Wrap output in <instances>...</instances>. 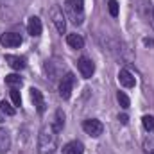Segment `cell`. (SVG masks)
Masks as SVG:
<instances>
[{
    "instance_id": "cell-3",
    "label": "cell",
    "mask_w": 154,
    "mask_h": 154,
    "mask_svg": "<svg viewBox=\"0 0 154 154\" xmlns=\"http://www.w3.org/2000/svg\"><path fill=\"white\" fill-rule=\"evenodd\" d=\"M82 129H84V133L90 134L91 138H99V136L104 133V125H102V122L97 120V118H88V120H84V122H82Z\"/></svg>"
},
{
    "instance_id": "cell-5",
    "label": "cell",
    "mask_w": 154,
    "mask_h": 154,
    "mask_svg": "<svg viewBox=\"0 0 154 154\" xmlns=\"http://www.w3.org/2000/svg\"><path fill=\"white\" fill-rule=\"evenodd\" d=\"M66 5H68L70 13H72L74 18H75L74 22H75L77 25L82 23V20H84V0H68Z\"/></svg>"
},
{
    "instance_id": "cell-14",
    "label": "cell",
    "mask_w": 154,
    "mask_h": 154,
    "mask_svg": "<svg viewBox=\"0 0 154 154\" xmlns=\"http://www.w3.org/2000/svg\"><path fill=\"white\" fill-rule=\"evenodd\" d=\"M5 61H7L9 66L14 68V70L25 68V59H23V57H18V56H5Z\"/></svg>"
},
{
    "instance_id": "cell-22",
    "label": "cell",
    "mask_w": 154,
    "mask_h": 154,
    "mask_svg": "<svg viewBox=\"0 0 154 154\" xmlns=\"http://www.w3.org/2000/svg\"><path fill=\"white\" fill-rule=\"evenodd\" d=\"M108 11H109V14H111L113 18L118 16V2H116V0H109V2H108Z\"/></svg>"
},
{
    "instance_id": "cell-7",
    "label": "cell",
    "mask_w": 154,
    "mask_h": 154,
    "mask_svg": "<svg viewBox=\"0 0 154 154\" xmlns=\"http://www.w3.org/2000/svg\"><path fill=\"white\" fill-rule=\"evenodd\" d=\"M77 68H79L81 75L84 77V79H90V77L93 75V72H95V65H93V61L90 57H81L77 61Z\"/></svg>"
},
{
    "instance_id": "cell-10",
    "label": "cell",
    "mask_w": 154,
    "mask_h": 154,
    "mask_svg": "<svg viewBox=\"0 0 154 154\" xmlns=\"http://www.w3.org/2000/svg\"><path fill=\"white\" fill-rule=\"evenodd\" d=\"M118 81H120V84H122L124 88H134V84H136L134 75H133L129 70H125V68H122V70L118 72Z\"/></svg>"
},
{
    "instance_id": "cell-11",
    "label": "cell",
    "mask_w": 154,
    "mask_h": 154,
    "mask_svg": "<svg viewBox=\"0 0 154 154\" xmlns=\"http://www.w3.org/2000/svg\"><path fill=\"white\" fill-rule=\"evenodd\" d=\"M27 31L31 36H41V31H43V25H41V20L38 16H31L29 22H27Z\"/></svg>"
},
{
    "instance_id": "cell-23",
    "label": "cell",
    "mask_w": 154,
    "mask_h": 154,
    "mask_svg": "<svg viewBox=\"0 0 154 154\" xmlns=\"http://www.w3.org/2000/svg\"><path fill=\"white\" fill-rule=\"evenodd\" d=\"M11 99H13V104L14 106H20L22 104V97H20V91L16 88H11Z\"/></svg>"
},
{
    "instance_id": "cell-24",
    "label": "cell",
    "mask_w": 154,
    "mask_h": 154,
    "mask_svg": "<svg viewBox=\"0 0 154 154\" xmlns=\"http://www.w3.org/2000/svg\"><path fill=\"white\" fill-rule=\"evenodd\" d=\"M118 120H120L122 124H127V122H129V116L127 115H118Z\"/></svg>"
},
{
    "instance_id": "cell-25",
    "label": "cell",
    "mask_w": 154,
    "mask_h": 154,
    "mask_svg": "<svg viewBox=\"0 0 154 154\" xmlns=\"http://www.w3.org/2000/svg\"><path fill=\"white\" fill-rule=\"evenodd\" d=\"M143 43H145V45H154V39H149V38H145V39H143Z\"/></svg>"
},
{
    "instance_id": "cell-1",
    "label": "cell",
    "mask_w": 154,
    "mask_h": 154,
    "mask_svg": "<svg viewBox=\"0 0 154 154\" xmlns=\"http://www.w3.org/2000/svg\"><path fill=\"white\" fill-rule=\"evenodd\" d=\"M57 149V131L52 124H45L39 129L38 134V152L39 154H52Z\"/></svg>"
},
{
    "instance_id": "cell-17",
    "label": "cell",
    "mask_w": 154,
    "mask_h": 154,
    "mask_svg": "<svg viewBox=\"0 0 154 154\" xmlns=\"http://www.w3.org/2000/svg\"><path fill=\"white\" fill-rule=\"evenodd\" d=\"M52 125H54V129H56L57 133L63 129V125H65V113H63V109H57V111H56V116H54Z\"/></svg>"
},
{
    "instance_id": "cell-26",
    "label": "cell",
    "mask_w": 154,
    "mask_h": 154,
    "mask_svg": "<svg viewBox=\"0 0 154 154\" xmlns=\"http://www.w3.org/2000/svg\"><path fill=\"white\" fill-rule=\"evenodd\" d=\"M152 22H154V7H152Z\"/></svg>"
},
{
    "instance_id": "cell-21",
    "label": "cell",
    "mask_w": 154,
    "mask_h": 154,
    "mask_svg": "<svg viewBox=\"0 0 154 154\" xmlns=\"http://www.w3.org/2000/svg\"><path fill=\"white\" fill-rule=\"evenodd\" d=\"M5 82L11 86H18V84H22V77L16 74H11V75H5Z\"/></svg>"
},
{
    "instance_id": "cell-9",
    "label": "cell",
    "mask_w": 154,
    "mask_h": 154,
    "mask_svg": "<svg viewBox=\"0 0 154 154\" xmlns=\"http://www.w3.org/2000/svg\"><path fill=\"white\" fill-rule=\"evenodd\" d=\"M31 99H32V104L36 106V111L38 113H45V99H43V93L39 91L38 88H32L31 90Z\"/></svg>"
},
{
    "instance_id": "cell-2",
    "label": "cell",
    "mask_w": 154,
    "mask_h": 154,
    "mask_svg": "<svg viewBox=\"0 0 154 154\" xmlns=\"http://www.w3.org/2000/svg\"><path fill=\"white\" fill-rule=\"evenodd\" d=\"M50 18H52V23L56 27V31L59 34H65L66 32V18H65V13L63 9H59L57 5H54L50 9Z\"/></svg>"
},
{
    "instance_id": "cell-4",
    "label": "cell",
    "mask_w": 154,
    "mask_h": 154,
    "mask_svg": "<svg viewBox=\"0 0 154 154\" xmlns=\"http://www.w3.org/2000/svg\"><path fill=\"white\" fill-rule=\"evenodd\" d=\"M74 82H75V77L74 74H66L65 77H61V81H59V95H61V99H70V95H72V90H74Z\"/></svg>"
},
{
    "instance_id": "cell-19",
    "label": "cell",
    "mask_w": 154,
    "mask_h": 154,
    "mask_svg": "<svg viewBox=\"0 0 154 154\" xmlns=\"http://www.w3.org/2000/svg\"><path fill=\"white\" fill-rule=\"evenodd\" d=\"M116 100H118V104H120L124 109H127L129 104H131V102H129V97H127L124 91H118V93H116Z\"/></svg>"
},
{
    "instance_id": "cell-15",
    "label": "cell",
    "mask_w": 154,
    "mask_h": 154,
    "mask_svg": "<svg viewBox=\"0 0 154 154\" xmlns=\"http://www.w3.org/2000/svg\"><path fill=\"white\" fill-rule=\"evenodd\" d=\"M66 43H68L72 48H77V50L84 47V39H82L81 34H68V36H66Z\"/></svg>"
},
{
    "instance_id": "cell-8",
    "label": "cell",
    "mask_w": 154,
    "mask_h": 154,
    "mask_svg": "<svg viewBox=\"0 0 154 154\" xmlns=\"http://www.w3.org/2000/svg\"><path fill=\"white\" fill-rule=\"evenodd\" d=\"M0 43L4 47H7V48H14V47H20L22 45V36L16 34V32H5V34H2Z\"/></svg>"
},
{
    "instance_id": "cell-16",
    "label": "cell",
    "mask_w": 154,
    "mask_h": 154,
    "mask_svg": "<svg viewBox=\"0 0 154 154\" xmlns=\"http://www.w3.org/2000/svg\"><path fill=\"white\" fill-rule=\"evenodd\" d=\"M143 154H154V134H147L143 143H142Z\"/></svg>"
},
{
    "instance_id": "cell-20",
    "label": "cell",
    "mask_w": 154,
    "mask_h": 154,
    "mask_svg": "<svg viewBox=\"0 0 154 154\" xmlns=\"http://www.w3.org/2000/svg\"><path fill=\"white\" fill-rule=\"evenodd\" d=\"M0 109H2V113H5V115H9V116H13L14 113H16V109H14L9 102H5V100L0 102Z\"/></svg>"
},
{
    "instance_id": "cell-6",
    "label": "cell",
    "mask_w": 154,
    "mask_h": 154,
    "mask_svg": "<svg viewBox=\"0 0 154 154\" xmlns=\"http://www.w3.org/2000/svg\"><path fill=\"white\" fill-rule=\"evenodd\" d=\"M63 68H65V65H63V61H59V59L47 61V65H45V70H47V74H48V77H50L52 81L57 79V77H63L61 75Z\"/></svg>"
},
{
    "instance_id": "cell-13",
    "label": "cell",
    "mask_w": 154,
    "mask_h": 154,
    "mask_svg": "<svg viewBox=\"0 0 154 154\" xmlns=\"http://www.w3.org/2000/svg\"><path fill=\"white\" fill-rule=\"evenodd\" d=\"M84 152V145L81 143V142H68L65 147H63V154H82Z\"/></svg>"
},
{
    "instance_id": "cell-12",
    "label": "cell",
    "mask_w": 154,
    "mask_h": 154,
    "mask_svg": "<svg viewBox=\"0 0 154 154\" xmlns=\"http://www.w3.org/2000/svg\"><path fill=\"white\" fill-rule=\"evenodd\" d=\"M11 149V134L7 129L0 127V154L7 152Z\"/></svg>"
},
{
    "instance_id": "cell-18",
    "label": "cell",
    "mask_w": 154,
    "mask_h": 154,
    "mask_svg": "<svg viewBox=\"0 0 154 154\" xmlns=\"http://www.w3.org/2000/svg\"><path fill=\"white\" fill-rule=\"evenodd\" d=\"M142 125H143V129H145L147 133H152L154 131V116L145 115L142 118Z\"/></svg>"
}]
</instances>
